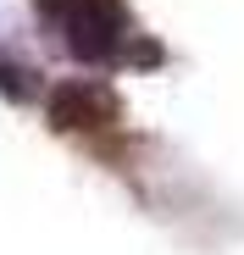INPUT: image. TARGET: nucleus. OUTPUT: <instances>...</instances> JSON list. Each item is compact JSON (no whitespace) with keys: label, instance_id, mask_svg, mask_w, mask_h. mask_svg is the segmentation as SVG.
<instances>
[{"label":"nucleus","instance_id":"2","mask_svg":"<svg viewBox=\"0 0 244 255\" xmlns=\"http://www.w3.org/2000/svg\"><path fill=\"white\" fill-rule=\"evenodd\" d=\"M50 122L61 133H106L122 122V100L106 83H67L50 95Z\"/></svg>","mask_w":244,"mask_h":255},{"label":"nucleus","instance_id":"1","mask_svg":"<svg viewBox=\"0 0 244 255\" xmlns=\"http://www.w3.org/2000/svg\"><path fill=\"white\" fill-rule=\"evenodd\" d=\"M39 11L78 61H117L122 45L133 39L122 0H39Z\"/></svg>","mask_w":244,"mask_h":255}]
</instances>
